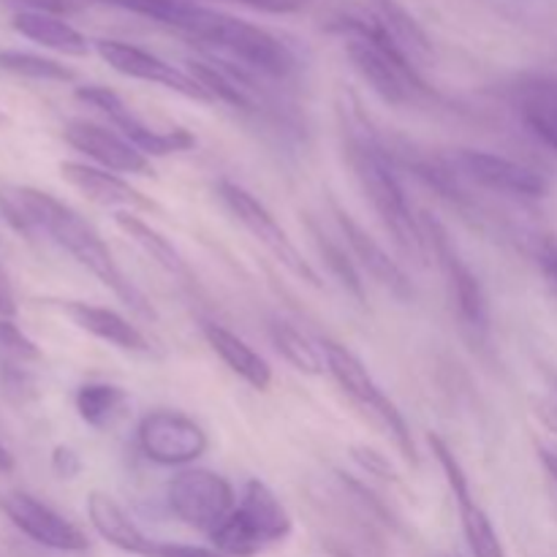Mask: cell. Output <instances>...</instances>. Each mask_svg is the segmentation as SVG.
<instances>
[{"label": "cell", "mask_w": 557, "mask_h": 557, "mask_svg": "<svg viewBox=\"0 0 557 557\" xmlns=\"http://www.w3.org/2000/svg\"><path fill=\"white\" fill-rule=\"evenodd\" d=\"M0 207H3L5 218L16 228H25V232L36 228V232L47 234L58 248H63L76 264L85 267L98 283H103L131 310H136L141 315H150V319L156 315L150 302L141 297L139 288L120 270V264L114 261L112 250L103 243L101 234L79 212L71 210L69 205L49 196L47 190L16 188L14 194H9V201H0Z\"/></svg>", "instance_id": "1"}, {"label": "cell", "mask_w": 557, "mask_h": 557, "mask_svg": "<svg viewBox=\"0 0 557 557\" xmlns=\"http://www.w3.org/2000/svg\"><path fill=\"white\" fill-rule=\"evenodd\" d=\"M326 30L346 38V54L381 101L406 107L435 98L433 87L419 74V65L392 41L370 3H341L326 16Z\"/></svg>", "instance_id": "2"}, {"label": "cell", "mask_w": 557, "mask_h": 557, "mask_svg": "<svg viewBox=\"0 0 557 557\" xmlns=\"http://www.w3.org/2000/svg\"><path fill=\"white\" fill-rule=\"evenodd\" d=\"M346 156L348 163H351L359 188L368 196L375 215L384 223L386 234L395 239L400 253L406 256V259H411L413 264L428 267L430 256H433L430 253L428 234H424L422 221L413 215L411 205H408L406 188H403L400 180H397L384 147L375 139H370V136L351 134L348 136Z\"/></svg>", "instance_id": "3"}, {"label": "cell", "mask_w": 557, "mask_h": 557, "mask_svg": "<svg viewBox=\"0 0 557 557\" xmlns=\"http://www.w3.org/2000/svg\"><path fill=\"white\" fill-rule=\"evenodd\" d=\"M188 41L215 49L226 54L228 63H239L243 69L264 74L270 79H288L297 71V54L283 38L243 16L207 9V5Z\"/></svg>", "instance_id": "4"}, {"label": "cell", "mask_w": 557, "mask_h": 557, "mask_svg": "<svg viewBox=\"0 0 557 557\" xmlns=\"http://www.w3.org/2000/svg\"><path fill=\"white\" fill-rule=\"evenodd\" d=\"M292 515L261 479H250L232 515L210 533L212 547L226 557H256L270 544L286 542Z\"/></svg>", "instance_id": "5"}, {"label": "cell", "mask_w": 557, "mask_h": 557, "mask_svg": "<svg viewBox=\"0 0 557 557\" xmlns=\"http://www.w3.org/2000/svg\"><path fill=\"white\" fill-rule=\"evenodd\" d=\"M324 346V357H326V370H330L332 379L337 381L343 392L351 397L354 406L386 435L392 438L395 449L400 451L403 460L411 462L413 468L419 466V455H417V444H413L411 428H408L406 417L400 413V408L384 395L375 379L370 375V370L364 368L362 359L351 351V348L341 346L335 341L321 343Z\"/></svg>", "instance_id": "6"}, {"label": "cell", "mask_w": 557, "mask_h": 557, "mask_svg": "<svg viewBox=\"0 0 557 557\" xmlns=\"http://www.w3.org/2000/svg\"><path fill=\"white\" fill-rule=\"evenodd\" d=\"M169 511L183 525L210 536L237 506V495L228 479L210 468H183L166 484Z\"/></svg>", "instance_id": "7"}, {"label": "cell", "mask_w": 557, "mask_h": 557, "mask_svg": "<svg viewBox=\"0 0 557 557\" xmlns=\"http://www.w3.org/2000/svg\"><path fill=\"white\" fill-rule=\"evenodd\" d=\"M218 196H221L223 205L228 207V212H232V215L237 218V221L243 223V226L248 228V232L253 234V237L259 239V243L264 245V248L270 250L294 277L305 281L308 286L321 288V277L315 275L313 267L305 261V256L299 253V248L292 243L286 228L277 223V218L267 210L264 201L256 199L248 188L232 183V180H221V183H218Z\"/></svg>", "instance_id": "8"}, {"label": "cell", "mask_w": 557, "mask_h": 557, "mask_svg": "<svg viewBox=\"0 0 557 557\" xmlns=\"http://www.w3.org/2000/svg\"><path fill=\"white\" fill-rule=\"evenodd\" d=\"M136 446L150 462L163 468H183L210 449L205 428L190 417L169 408L145 413L136 428Z\"/></svg>", "instance_id": "9"}, {"label": "cell", "mask_w": 557, "mask_h": 557, "mask_svg": "<svg viewBox=\"0 0 557 557\" xmlns=\"http://www.w3.org/2000/svg\"><path fill=\"white\" fill-rule=\"evenodd\" d=\"M76 98L85 101L87 107H92L96 112H101L109 123L117 128V134L123 139H128L141 156L147 158H163L172 156V152H185L190 147H196V136L185 128H172V131H156L152 125H147L145 120L136 117L128 109V103L112 90V87L103 85H82L76 87Z\"/></svg>", "instance_id": "10"}, {"label": "cell", "mask_w": 557, "mask_h": 557, "mask_svg": "<svg viewBox=\"0 0 557 557\" xmlns=\"http://www.w3.org/2000/svg\"><path fill=\"white\" fill-rule=\"evenodd\" d=\"M422 226H424V234H428L430 253L435 256V261H438L441 270H444L446 283H449L451 299H455L460 319L466 321V326H471V330L487 332L490 305H487V294H484L482 281H479L476 272L468 267V261L462 259L460 250L455 248V243H451L449 234H446L444 223L424 215Z\"/></svg>", "instance_id": "11"}, {"label": "cell", "mask_w": 557, "mask_h": 557, "mask_svg": "<svg viewBox=\"0 0 557 557\" xmlns=\"http://www.w3.org/2000/svg\"><path fill=\"white\" fill-rule=\"evenodd\" d=\"M92 47H96L98 58H101L109 69H114L117 74L128 76V79L150 82V85L166 87V90L190 98V101L212 103V98L207 96L205 87H201L199 82L188 74V71H180L177 65L166 63L163 58H158V54L136 47V44L117 41V38H98Z\"/></svg>", "instance_id": "12"}, {"label": "cell", "mask_w": 557, "mask_h": 557, "mask_svg": "<svg viewBox=\"0 0 557 557\" xmlns=\"http://www.w3.org/2000/svg\"><path fill=\"white\" fill-rule=\"evenodd\" d=\"M5 517L25 533L27 539H33L41 547L54 549V553H85L90 547V539L79 531L71 520H65L63 515H58L54 509H49L47 504H41L38 498L27 493H9L0 500Z\"/></svg>", "instance_id": "13"}, {"label": "cell", "mask_w": 557, "mask_h": 557, "mask_svg": "<svg viewBox=\"0 0 557 557\" xmlns=\"http://www.w3.org/2000/svg\"><path fill=\"white\" fill-rule=\"evenodd\" d=\"M457 166L473 183H479L487 190H495V194L517 196V199H542L547 194V180L536 169L511 161V158L495 156V152L460 150L457 152Z\"/></svg>", "instance_id": "14"}, {"label": "cell", "mask_w": 557, "mask_h": 557, "mask_svg": "<svg viewBox=\"0 0 557 557\" xmlns=\"http://www.w3.org/2000/svg\"><path fill=\"white\" fill-rule=\"evenodd\" d=\"M63 139L69 141L74 150L96 161L98 166L114 174H152L150 158L141 156L128 139L112 128H103L98 123H87V120H71L63 128Z\"/></svg>", "instance_id": "15"}, {"label": "cell", "mask_w": 557, "mask_h": 557, "mask_svg": "<svg viewBox=\"0 0 557 557\" xmlns=\"http://www.w3.org/2000/svg\"><path fill=\"white\" fill-rule=\"evenodd\" d=\"M335 221L341 226V234L346 237L348 245V253L351 259L357 261V267H362L381 288L397 297L400 302H411L413 299V286H411V277L406 275L400 264L381 248V243L375 237H370L346 210L335 207Z\"/></svg>", "instance_id": "16"}, {"label": "cell", "mask_w": 557, "mask_h": 557, "mask_svg": "<svg viewBox=\"0 0 557 557\" xmlns=\"http://www.w3.org/2000/svg\"><path fill=\"white\" fill-rule=\"evenodd\" d=\"M60 177H63L71 188L79 190L87 201H92V205L98 207H109V210L117 212L156 210V205H152L145 194H139L128 180H123L114 172H107V169L101 166H90V163L79 161H63L60 163Z\"/></svg>", "instance_id": "17"}, {"label": "cell", "mask_w": 557, "mask_h": 557, "mask_svg": "<svg viewBox=\"0 0 557 557\" xmlns=\"http://www.w3.org/2000/svg\"><path fill=\"white\" fill-rule=\"evenodd\" d=\"M60 313H65V319L74 326H79L87 335L98 337V341L109 343V346L120 348V351L131 354H150L152 346L141 330H136L128 319L117 313L112 308H101V305L79 302V299H60L58 302Z\"/></svg>", "instance_id": "18"}, {"label": "cell", "mask_w": 557, "mask_h": 557, "mask_svg": "<svg viewBox=\"0 0 557 557\" xmlns=\"http://www.w3.org/2000/svg\"><path fill=\"white\" fill-rule=\"evenodd\" d=\"M87 520H90L92 531H96L103 542L112 544L114 549H120V553L156 557L158 544L139 531V525L125 515L123 506H120L109 493L92 490V493L87 495Z\"/></svg>", "instance_id": "19"}, {"label": "cell", "mask_w": 557, "mask_h": 557, "mask_svg": "<svg viewBox=\"0 0 557 557\" xmlns=\"http://www.w3.org/2000/svg\"><path fill=\"white\" fill-rule=\"evenodd\" d=\"M201 335H205L207 346L221 357V362L232 370L234 375L245 381L248 386H253L256 392H267L272 386V368L259 351H256L250 343H245L243 337L234 335L226 326L215 324V321H205L201 324Z\"/></svg>", "instance_id": "20"}, {"label": "cell", "mask_w": 557, "mask_h": 557, "mask_svg": "<svg viewBox=\"0 0 557 557\" xmlns=\"http://www.w3.org/2000/svg\"><path fill=\"white\" fill-rule=\"evenodd\" d=\"M11 27L27 41L38 44L52 52L71 54V58H82L90 52V41L82 30H76L71 22H65L58 14H44V11H14L11 14Z\"/></svg>", "instance_id": "21"}, {"label": "cell", "mask_w": 557, "mask_h": 557, "mask_svg": "<svg viewBox=\"0 0 557 557\" xmlns=\"http://www.w3.org/2000/svg\"><path fill=\"white\" fill-rule=\"evenodd\" d=\"M370 9L375 11V16H379L384 30L392 36V41H395L413 63L422 65L433 60V41L428 38L424 27L408 14L406 5H400L397 0H370Z\"/></svg>", "instance_id": "22"}, {"label": "cell", "mask_w": 557, "mask_h": 557, "mask_svg": "<svg viewBox=\"0 0 557 557\" xmlns=\"http://www.w3.org/2000/svg\"><path fill=\"white\" fill-rule=\"evenodd\" d=\"M114 226H117L136 248L145 250V253L150 256L161 270H166L169 275L190 277V270L188 264H185L183 256H180V250L174 248L161 232H156L150 223L141 221L139 215H134V212H114Z\"/></svg>", "instance_id": "23"}, {"label": "cell", "mask_w": 557, "mask_h": 557, "mask_svg": "<svg viewBox=\"0 0 557 557\" xmlns=\"http://www.w3.org/2000/svg\"><path fill=\"white\" fill-rule=\"evenodd\" d=\"M76 413L82 417V422H87L96 430H107L117 422L120 417L128 408V395L125 389L114 384H101V381H90V384H82L74 395Z\"/></svg>", "instance_id": "24"}, {"label": "cell", "mask_w": 557, "mask_h": 557, "mask_svg": "<svg viewBox=\"0 0 557 557\" xmlns=\"http://www.w3.org/2000/svg\"><path fill=\"white\" fill-rule=\"evenodd\" d=\"M270 341L275 351L292 364L294 370L305 375H321L326 370L324 346H315L302 330H297L288 321H272L270 324Z\"/></svg>", "instance_id": "25"}, {"label": "cell", "mask_w": 557, "mask_h": 557, "mask_svg": "<svg viewBox=\"0 0 557 557\" xmlns=\"http://www.w3.org/2000/svg\"><path fill=\"white\" fill-rule=\"evenodd\" d=\"M460 506V525L462 536H466L468 549L473 557H509L506 555L504 542H500L498 531H495L493 520L487 517V511L476 504V498H462L457 500Z\"/></svg>", "instance_id": "26"}, {"label": "cell", "mask_w": 557, "mask_h": 557, "mask_svg": "<svg viewBox=\"0 0 557 557\" xmlns=\"http://www.w3.org/2000/svg\"><path fill=\"white\" fill-rule=\"evenodd\" d=\"M0 71L22 76V79L36 82H74L76 71L58 63L52 58H44L36 52H22V49H0Z\"/></svg>", "instance_id": "27"}, {"label": "cell", "mask_w": 557, "mask_h": 557, "mask_svg": "<svg viewBox=\"0 0 557 557\" xmlns=\"http://www.w3.org/2000/svg\"><path fill=\"white\" fill-rule=\"evenodd\" d=\"M308 226H310V234H313L315 250H319L321 261H324L326 270L332 272V277H335V281L341 283V286L346 288L357 302H364V283H362V275H359L357 261L351 259V253H346L335 239H330L324 232H319V226H315L313 221H310Z\"/></svg>", "instance_id": "28"}, {"label": "cell", "mask_w": 557, "mask_h": 557, "mask_svg": "<svg viewBox=\"0 0 557 557\" xmlns=\"http://www.w3.org/2000/svg\"><path fill=\"white\" fill-rule=\"evenodd\" d=\"M509 98L517 112L557 114V76H522L509 87Z\"/></svg>", "instance_id": "29"}, {"label": "cell", "mask_w": 557, "mask_h": 557, "mask_svg": "<svg viewBox=\"0 0 557 557\" xmlns=\"http://www.w3.org/2000/svg\"><path fill=\"white\" fill-rule=\"evenodd\" d=\"M0 348L9 354L11 362H38L41 359L36 343L14 324V319H0Z\"/></svg>", "instance_id": "30"}, {"label": "cell", "mask_w": 557, "mask_h": 557, "mask_svg": "<svg viewBox=\"0 0 557 557\" xmlns=\"http://www.w3.org/2000/svg\"><path fill=\"white\" fill-rule=\"evenodd\" d=\"M522 123L528 125L536 139H542L544 145L557 150V114L553 112H522Z\"/></svg>", "instance_id": "31"}, {"label": "cell", "mask_w": 557, "mask_h": 557, "mask_svg": "<svg viewBox=\"0 0 557 557\" xmlns=\"http://www.w3.org/2000/svg\"><path fill=\"white\" fill-rule=\"evenodd\" d=\"M223 3L248 5V9L267 11V14H294V11L308 9L315 0H223Z\"/></svg>", "instance_id": "32"}, {"label": "cell", "mask_w": 557, "mask_h": 557, "mask_svg": "<svg viewBox=\"0 0 557 557\" xmlns=\"http://www.w3.org/2000/svg\"><path fill=\"white\" fill-rule=\"evenodd\" d=\"M14 11H44V14H69L79 0H9Z\"/></svg>", "instance_id": "33"}, {"label": "cell", "mask_w": 557, "mask_h": 557, "mask_svg": "<svg viewBox=\"0 0 557 557\" xmlns=\"http://www.w3.org/2000/svg\"><path fill=\"white\" fill-rule=\"evenodd\" d=\"M156 557H226L215 547H199V544H158Z\"/></svg>", "instance_id": "34"}, {"label": "cell", "mask_w": 557, "mask_h": 557, "mask_svg": "<svg viewBox=\"0 0 557 557\" xmlns=\"http://www.w3.org/2000/svg\"><path fill=\"white\" fill-rule=\"evenodd\" d=\"M52 468L60 479H74L76 473L82 471V460L74 449H69V446H58V449L52 451Z\"/></svg>", "instance_id": "35"}, {"label": "cell", "mask_w": 557, "mask_h": 557, "mask_svg": "<svg viewBox=\"0 0 557 557\" xmlns=\"http://www.w3.org/2000/svg\"><path fill=\"white\" fill-rule=\"evenodd\" d=\"M354 460H357L359 466L368 468V471L379 473L381 479H395V471H392L389 462H386L379 451L368 449V446H354Z\"/></svg>", "instance_id": "36"}, {"label": "cell", "mask_w": 557, "mask_h": 557, "mask_svg": "<svg viewBox=\"0 0 557 557\" xmlns=\"http://www.w3.org/2000/svg\"><path fill=\"white\" fill-rule=\"evenodd\" d=\"M539 267L547 281L557 288V237H544L539 245Z\"/></svg>", "instance_id": "37"}, {"label": "cell", "mask_w": 557, "mask_h": 557, "mask_svg": "<svg viewBox=\"0 0 557 557\" xmlns=\"http://www.w3.org/2000/svg\"><path fill=\"white\" fill-rule=\"evenodd\" d=\"M16 315V297L11 288L9 275L0 270V319H14Z\"/></svg>", "instance_id": "38"}, {"label": "cell", "mask_w": 557, "mask_h": 557, "mask_svg": "<svg viewBox=\"0 0 557 557\" xmlns=\"http://www.w3.org/2000/svg\"><path fill=\"white\" fill-rule=\"evenodd\" d=\"M539 457H542L549 476L557 482V444H539Z\"/></svg>", "instance_id": "39"}, {"label": "cell", "mask_w": 557, "mask_h": 557, "mask_svg": "<svg viewBox=\"0 0 557 557\" xmlns=\"http://www.w3.org/2000/svg\"><path fill=\"white\" fill-rule=\"evenodd\" d=\"M11 471H14V457H11V451L0 444V473H11Z\"/></svg>", "instance_id": "40"}]
</instances>
